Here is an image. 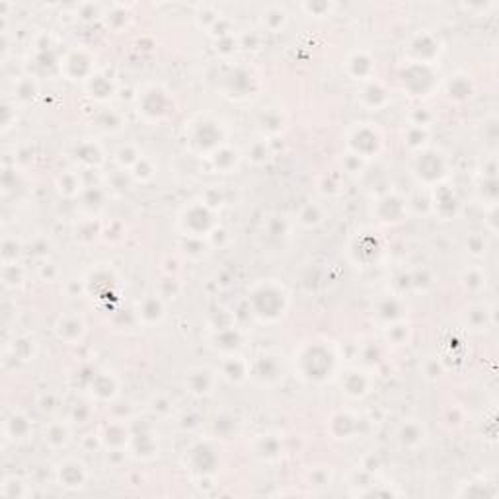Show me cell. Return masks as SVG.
Here are the masks:
<instances>
[{
    "label": "cell",
    "mask_w": 499,
    "mask_h": 499,
    "mask_svg": "<svg viewBox=\"0 0 499 499\" xmlns=\"http://www.w3.org/2000/svg\"><path fill=\"white\" fill-rule=\"evenodd\" d=\"M250 308L262 322H277L287 315L289 293L277 279H264L250 290Z\"/></svg>",
    "instance_id": "obj_1"
},
{
    "label": "cell",
    "mask_w": 499,
    "mask_h": 499,
    "mask_svg": "<svg viewBox=\"0 0 499 499\" xmlns=\"http://www.w3.org/2000/svg\"><path fill=\"white\" fill-rule=\"evenodd\" d=\"M295 363H297L300 379L312 382V384H322L334 377L338 357L334 353V349L326 346L324 341H312V344H306L298 351Z\"/></svg>",
    "instance_id": "obj_2"
},
{
    "label": "cell",
    "mask_w": 499,
    "mask_h": 499,
    "mask_svg": "<svg viewBox=\"0 0 499 499\" xmlns=\"http://www.w3.org/2000/svg\"><path fill=\"white\" fill-rule=\"evenodd\" d=\"M225 127L215 119H203L195 121L189 125L187 131V146L189 151L197 156H207L217 153L221 146H225Z\"/></svg>",
    "instance_id": "obj_3"
},
{
    "label": "cell",
    "mask_w": 499,
    "mask_h": 499,
    "mask_svg": "<svg viewBox=\"0 0 499 499\" xmlns=\"http://www.w3.org/2000/svg\"><path fill=\"white\" fill-rule=\"evenodd\" d=\"M177 225L187 238H201L215 230V217H213V211L205 207L203 203H192L180 213Z\"/></svg>",
    "instance_id": "obj_4"
},
{
    "label": "cell",
    "mask_w": 499,
    "mask_h": 499,
    "mask_svg": "<svg viewBox=\"0 0 499 499\" xmlns=\"http://www.w3.org/2000/svg\"><path fill=\"white\" fill-rule=\"evenodd\" d=\"M447 160L441 153L423 148L419 151L413 162V174L418 177L419 184L423 185H439L447 177Z\"/></svg>",
    "instance_id": "obj_5"
},
{
    "label": "cell",
    "mask_w": 499,
    "mask_h": 499,
    "mask_svg": "<svg viewBox=\"0 0 499 499\" xmlns=\"http://www.w3.org/2000/svg\"><path fill=\"white\" fill-rule=\"evenodd\" d=\"M404 88L410 92L411 96H427L437 84V74L433 73L431 65H418L410 63L402 73Z\"/></svg>",
    "instance_id": "obj_6"
},
{
    "label": "cell",
    "mask_w": 499,
    "mask_h": 499,
    "mask_svg": "<svg viewBox=\"0 0 499 499\" xmlns=\"http://www.w3.org/2000/svg\"><path fill=\"white\" fill-rule=\"evenodd\" d=\"M281 357L275 353H262L256 357V361L250 365V377L258 382L259 387H274L283 379Z\"/></svg>",
    "instance_id": "obj_7"
},
{
    "label": "cell",
    "mask_w": 499,
    "mask_h": 499,
    "mask_svg": "<svg viewBox=\"0 0 499 499\" xmlns=\"http://www.w3.org/2000/svg\"><path fill=\"white\" fill-rule=\"evenodd\" d=\"M170 112L168 92L160 86H148L139 96V113L146 121H160Z\"/></svg>",
    "instance_id": "obj_8"
},
{
    "label": "cell",
    "mask_w": 499,
    "mask_h": 499,
    "mask_svg": "<svg viewBox=\"0 0 499 499\" xmlns=\"http://www.w3.org/2000/svg\"><path fill=\"white\" fill-rule=\"evenodd\" d=\"M349 143V148H351V154L359 156V158H370L375 154L379 153L380 145H382V139H380V133L375 127L370 125H359L351 131V135L347 139Z\"/></svg>",
    "instance_id": "obj_9"
},
{
    "label": "cell",
    "mask_w": 499,
    "mask_h": 499,
    "mask_svg": "<svg viewBox=\"0 0 499 499\" xmlns=\"http://www.w3.org/2000/svg\"><path fill=\"white\" fill-rule=\"evenodd\" d=\"M441 53L439 47V40L435 37L433 33L419 32L418 35H413L411 41L408 43V57L410 63H418V65H433L435 59Z\"/></svg>",
    "instance_id": "obj_10"
},
{
    "label": "cell",
    "mask_w": 499,
    "mask_h": 499,
    "mask_svg": "<svg viewBox=\"0 0 499 499\" xmlns=\"http://www.w3.org/2000/svg\"><path fill=\"white\" fill-rule=\"evenodd\" d=\"M55 476L59 486L66 490H81L88 482V468L78 459H65L57 464Z\"/></svg>",
    "instance_id": "obj_11"
},
{
    "label": "cell",
    "mask_w": 499,
    "mask_h": 499,
    "mask_svg": "<svg viewBox=\"0 0 499 499\" xmlns=\"http://www.w3.org/2000/svg\"><path fill=\"white\" fill-rule=\"evenodd\" d=\"M349 254H351V259L355 264L369 266L372 262H377L380 254H382V244H380L377 234L361 233L359 236H355V240L351 242Z\"/></svg>",
    "instance_id": "obj_12"
},
{
    "label": "cell",
    "mask_w": 499,
    "mask_h": 499,
    "mask_svg": "<svg viewBox=\"0 0 499 499\" xmlns=\"http://www.w3.org/2000/svg\"><path fill=\"white\" fill-rule=\"evenodd\" d=\"M61 71L71 78V81H88L94 74V59L88 51L84 49H74L65 57L61 63Z\"/></svg>",
    "instance_id": "obj_13"
},
{
    "label": "cell",
    "mask_w": 499,
    "mask_h": 499,
    "mask_svg": "<svg viewBox=\"0 0 499 499\" xmlns=\"http://www.w3.org/2000/svg\"><path fill=\"white\" fill-rule=\"evenodd\" d=\"M189 466L199 476L213 474L218 466V452L211 443H197L189 451Z\"/></svg>",
    "instance_id": "obj_14"
},
{
    "label": "cell",
    "mask_w": 499,
    "mask_h": 499,
    "mask_svg": "<svg viewBox=\"0 0 499 499\" xmlns=\"http://www.w3.org/2000/svg\"><path fill=\"white\" fill-rule=\"evenodd\" d=\"M408 215V203L398 194H387L377 201V217L380 223L396 225Z\"/></svg>",
    "instance_id": "obj_15"
},
{
    "label": "cell",
    "mask_w": 499,
    "mask_h": 499,
    "mask_svg": "<svg viewBox=\"0 0 499 499\" xmlns=\"http://www.w3.org/2000/svg\"><path fill=\"white\" fill-rule=\"evenodd\" d=\"M431 207H433L437 217H441L443 221H451L459 213V197L454 194V189L449 187V185H435Z\"/></svg>",
    "instance_id": "obj_16"
},
{
    "label": "cell",
    "mask_w": 499,
    "mask_h": 499,
    "mask_svg": "<svg viewBox=\"0 0 499 499\" xmlns=\"http://www.w3.org/2000/svg\"><path fill=\"white\" fill-rule=\"evenodd\" d=\"M217 372H213L209 369H194L187 372V379H185V388L187 392L194 396H209L213 394V390L217 387Z\"/></svg>",
    "instance_id": "obj_17"
},
{
    "label": "cell",
    "mask_w": 499,
    "mask_h": 499,
    "mask_svg": "<svg viewBox=\"0 0 499 499\" xmlns=\"http://www.w3.org/2000/svg\"><path fill=\"white\" fill-rule=\"evenodd\" d=\"M218 377L225 379L226 382H230V384H240L246 379H250V363L240 355H226L223 363H221Z\"/></svg>",
    "instance_id": "obj_18"
},
{
    "label": "cell",
    "mask_w": 499,
    "mask_h": 499,
    "mask_svg": "<svg viewBox=\"0 0 499 499\" xmlns=\"http://www.w3.org/2000/svg\"><path fill=\"white\" fill-rule=\"evenodd\" d=\"M57 338L66 344H78L86 334V324L78 315H65L57 322Z\"/></svg>",
    "instance_id": "obj_19"
},
{
    "label": "cell",
    "mask_w": 499,
    "mask_h": 499,
    "mask_svg": "<svg viewBox=\"0 0 499 499\" xmlns=\"http://www.w3.org/2000/svg\"><path fill=\"white\" fill-rule=\"evenodd\" d=\"M341 392L349 396V398H353V400L365 398L370 392V377L365 370H349L341 380Z\"/></svg>",
    "instance_id": "obj_20"
},
{
    "label": "cell",
    "mask_w": 499,
    "mask_h": 499,
    "mask_svg": "<svg viewBox=\"0 0 499 499\" xmlns=\"http://www.w3.org/2000/svg\"><path fill=\"white\" fill-rule=\"evenodd\" d=\"M254 454H256L258 459L266 460V462L279 460L283 454L281 437L275 433L259 435L258 439L254 441Z\"/></svg>",
    "instance_id": "obj_21"
},
{
    "label": "cell",
    "mask_w": 499,
    "mask_h": 499,
    "mask_svg": "<svg viewBox=\"0 0 499 499\" xmlns=\"http://www.w3.org/2000/svg\"><path fill=\"white\" fill-rule=\"evenodd\" d=\"M131 451L139 459H153L158 454V439L151 429L143 427L137 433H131Z\"/></svg>",
    "instance_id": "obj_22"
},
{
    "label": "cell",
    "mask_w": 499,
    "mask_h": 499,
    "mask_svg": "<svg viewBox=\"0 0 499 499\" xmlns=\"http://www.w3.org/2000/svg\"><path fill=\"white\" fill-rule=\"evenodd\" d=\"M347 74L353 81H370L375 74V61L365 51H355L346 63Z\"/></svg>",
    "instance_id": "obj_23"
},
{
    "label": "cell",
    "mask_w": 499,
    "mask_h": 499,
    "mask_svg": "<svg viewBox=\"0 0 499 499\" xmlns=\"http://www.w3.org/2000/svg\"><path fill=\"white\" fill-rule=\"evenodd\" d=\"M90 390H92V394L96 396L98 400L110 402V400H113L115 396L119 394V384H117L115 377L110 375V372H98V375L92 377Z\"/></svg>",
    "instance_id": "obj_24"
},
{
    "label": "cell",
    "mask_w": 499,
    "mask_h": 499,
    "mask_svg": "<svg viewBox=\"0 0 499 499\" xmlns=\"http://www.w3.org/2000/svg\"><path fill=\"white\" fill-rule=\"evenodd\" d=\"M213 347L221 351V353L230 355L236 353L238 349L242 347V334L234 326H228V328H223V330L215 331V336L211 339Z\"/></svg>",
    "instance_id": "obj_25"
},
{
    "label": "cell",
    "mask_w": 499,
    "mask_h": 499,
    "mask_svg": "<svg viewBox=\"0 0 499 499\" xmlns=\"http://www.w3.org/2000/svg\"><path fill=\"white\" fill-rule=\"evenodd\" d=\"M226 92L233 96L246 98L250 96V92L254 88V76L244 71V69H234L233 73L226 76Z\"/></svg>",
    "instance_id": "obj_26"
},
{
    "label": "cell",
    "mask_w": 499,
    "mask_h": 499,
    "mask_svg": "<svg viewBox=\"0 0 499 499\" xmlns=\"http://www.w3.org/2000/svg\"><path fill=\"white\" fill-rule=\"evenodd\" d=\"M74 156H76V162L81 166H84V168H98V166L104 164V151L94 141L81 143V145L76 146V151H74Z\"/></svg>",
    "instance_id": "obj_27"
},
{
    "label": "cell",
    "mask_w": 499,
    "mask_h": 499,
    "mask_svg": "<svg viewBox=\"0 0 499 499\" xmlns=\"http://www.w3.org/2000/svg\"><path fill=\"white\" fill-rule=\"evenodd\" d=\"M259 20H262V25L266 28L267 32L279 33L289 22V12L281 4H269V6L262 10Z\"/></svg>",
    "instance_id": "obj_28"
},
{
    "label": "cell",
    "mask_w": 499,
    "mask_h": 499,
    "mask_svg": "<svg viewBox=\"0 0 499 499\" xmlns=\"http://www.w3.org/2000/svg\"><path fill=\"white\" fill-rule=\"evenodd\" d=\"M357 418L351 416L349 411H338L330 418V433L334 435V439H349L353 437L357 431Z\"/></svg>",
    "instance_id": "obj_29"
},
{
    "label": "cell",
    "mask_w": 499,
    "mask_h": 499,
    "mask_svg": "<svg viewBox=\"0 0 499 499\" xmlns=\"http://www.w3.org/2000/svg\"><path fill=\"white\" fill-rule=\"evenodd\" d=\"M390 102L387 88L380 84V82H369L361 92V104L365 107H369L372 112H379L384 105Z\"/></svg>",
    "instance_id": "obj_30"
},
{
    "label": "cell",
    "mask_w": 499,
    "mask_h": 499,
    "mask_svg": "<svg viewBox=\"0 0 499 499\" xmlns=\"http://www.w3.org/2000/svg\"><path fill=\"white\" fill-rule=\"evenodd\" d=\"M100 441L110 449H121V447L131 443V431L123 423H107L102 429Z\"/></svg>",
    "instance_id": "obj_31"
},
{
    "label": "cell",
    "mask_w": 499,
    "mask_h": 499,
    "mask_svg": "<svg viewBox=\"0 0 499 499\" xmlns=\"http://www.w3.org/2000/svg\"><path fill=\"white\" fill-rule=\"evenodd\" d=\"M139 320L146 326L158 324L164 318V305L158 297H146L139 303Z\"/></svg>",
    "instance_id": "obj_32"
},
{
    "label": "cell",
    "mask_w": 499,
    "mask_h": 499,
    "mask_svg": "<svg viewBox=\"0 0 499 499\" xmlns=\"http://www.w3.org/2000/svg\"><path fill=\"white\" fill-rule=\"evenodd\" d=\"M30 433H32V423L20 411H14L4 421V435H6V439H10V441H24Z\"/></svg>",
    "instance_id": "obj_33"
},
{
    "label": "cell",
    "mask_w": 499,
    "mask_h": 499,
    "mask_svg": "<svg viewBox=\"0 0 499 499\" xmlns=\"http://www.w3.org/2000/svg\"><path fill=\"white\" fill-rule=\"evenodd\" d=\"M377 318H379L380 322L384 324H394V322H400L404 316V303L400 300V298L396 297H387L382 298V300H379V305H377Z\"/></svg>",
    "instance_id": "obj_34"
},
{
    "label": "cell",
    "mask_w": 499,
    "mask_h": 499,
    "mask_svg": "<svg viewBox=\"0 0 499 499\" xmlns=\"http://www.w3.org/2000/svg\"><path fill=\"white\" fill-rule=\"evenodd\" d=\"M398 441L402 443V447L416 449L425 441V427L419 421H406L398 429Z\"/></svg>",
    "instance_id": "obj_35"
},
{
    "label": "cell",
    "mask_w": 499,
    "mask_h": 499,
    "mask_svg": "<svg viewBox=\"0 0 499 499\" xmlns=\"http://www.w3.org/2000/svg\"><path fill=\"white\" fill-rule=\"evenodd\" d=\"M209 160H211V166L217 170V172L226 174V172H233V170L238 166V162H240V154L236 153L234 148H230V146H221L217 153L211 154Z\"/></svg>",
    "instance_id": "obj_36"
},
{
    "label": "cell",
    "mask_w": 499,
    "mask_h": 499,
    "mask_svg": "<svg viewBox=\"0 0 499 499\" xmlns=\"http://www.w3.org/2000/svg\"><path fill=\"white\" fill-rule=\"evenodd\" d=\"M464 324L472 330H486L491 324V310L488 305H474L466 308Z\"/></svg>",
    "instance_id": "obj_37"
},
{
    "label": "cell",
    "mask_w": 499,
    "mask_h": 499,
    "mask_svg": "<svg viewBox=\"0 0 499 499\" xmlns=\"http://www.w3.org/2000/svg\"><path fill=\"white\" fill-rule=\"evenodd\" d=\"M86 86H88L90 96H94L96 100H107V98L113 96L115 92V86L110 78H105L102 74H92L88 81H86Z\"/></svg>",
    "instance_id": "obj_38"
},
{
    "label": "cell",
    "mask_w": 499,
    "mask_h": 499,
    "mask_svg": "<svg viewBox=\"0 0 499 499\" xmlns=\"http://www.w3.org/2000/svg\"><path fill=\"white\" fill-rule=\"evenodd\" d=\"M57 189H59V194L65 195V197H74V195H78L82 189L81 176H78L76 172L66 170V172H63V174L59 176V180H57Z\"/></svg>",
    "instance_id": "obj_39"
},
{
    "label": "cell",
    "mask_w": 499,
    "mask_h": 499,
    "mask_svg": "<svg viewBox=\"0 0 499 499\" xmlns=\"http://www.w3.org/2000/svg\"><path fill=\"white\" fill-rule=\"evenodd\" d=\"M69 427L65 423H51L45 431V443L51 447V449H63L69 443Z\"/></svg>",
    "instance_id": "obj_40"
},
{
    "label": "cell",
    "mask_w": 499,
    "mask_h": 499,
    "mask_svg": "<svg viewBox=\"0 0 499 499\" xmlns=\"http://www.w3.org/2000/svg\"><path fill=\"white\" fill-rule=\"evenodd\" d=\"M14 94H16L18 102H22V104L32 102L33 98L37 96V82L33 81V76L20 78L16 82V86H14Z\"/></svg>",
    "instance_id": "obj_41"
},
{
    "label": "cell",
    "mask_w": 499,
    "mask_h": 499,
    "mask_svg": "<svg viewBox=\"0 0 499 499\" xmlns=\"http://www.w3.org/2000/svg\"><path fill=\"white\" fill-rule=\"evenodd\" d=\"M427 139H429L427 127L410 125V129L406 131V135H404V143L410 146V148H413V151H423L427 145Z\"/></svg>",
    "instance_id": "obj_42"
},
{
    "label": "cell",
    "mask_w": 499,
    "mask_h": 499,
    "mask_svg": "<svg viewBox=\"0 0 499 499\" xmlns=\"http://www.w3.org/2000/svg\"><path fill=\"white\" fill-rule=\"evenodd\" d=\"M259 129L267 133V135H277L281 133L283 129V117L281 113L275 112V110H269V112L262 113L259 117Z\"/></svg>",
    "instance_id": "obj_43"
},
{
    "label": "cell",
    "mask_w": 499,
    "mask_h": 499,
    "mask_svg": "<svg viewBox=\"0 0 499 499\" xmlns=\"http://www.w3.org/2000/svg\"><path fill=\"white\" fill-rule=\"evenodd\" d=\"M121 125H123L121 115L117 112H112V110L102 112L96 119V127L104 131V133H117L121 129Z\"/></svg>",
    "instance_id": "obj_44"
},
{
    "label": "cell",
    "mask_w": 499,
    "mask_h": 499,
    "mask_svg": "<svg viewBox=\"0 0 499 499\" xmlns=\"http://www.w3.org/2000/svg\"><path fill=\"white\" fill-rule=\"evenodd\" d=\"M322 221H324V213L316 203H308V205H305L303 211H300V215H298V223L308 226V228L318 226Z\"/></svg>",
    "instance_id": "obj_45"
},
{
    "label": "cell",
    "mask_w": 499,
    "mask_h": 499,
    "mask_svg": "<svg viewBox=\"0 0 499 499\" xmlns=\"http://www.w3.org/2000/svg\"><path fill=\"white\" fill-rule=\"evenodd\" d=\"M486 274H483L482 269H476V267H470V269H466L464 274H462V277H460V281H462V285L466 287L468 290H480L486 287Z\"/></svg>",
    "instance_id": "obj_46"
},
{
    "label": "cell",
    "mask_w": 499,
    "mask_h": 499,
    "mask_svg": "<svg viewBox=\"0 0 499 499\" xmlns=\"http://www.w3.org/2000/svg\"><path fill=\"white\" fill-rule=\"evenodd\" d=\"M449 96L454 98V100H466L470 94H472V84L468 81L466 76H454L451 82H449Z\"/></svg>",
    "instance_id": "obj_47"
},
{
    "label": "cell",
    "mask_w": 499,
    "mask_h": 499,
    "mask_svg": "<svg viewBox=\"0 0 499 499\" xmlns=\"http://www.w3.org/2000/svg\"><path fill=\"white\" fill-rule=\"evenodd\" d=\"M238 419L234 418V416H218L215 421H213V429H215V433L221 435V437H233L236 431H238Z\"/></svg>",
    "instance_id": "obj_48"
},
{
    "label": "cell",
    "mask_w": 499,
    "mask_h": 499,
    "mask_svg": "<svg viewBox=\"0 0 499 499\" xmlns=\"http://www.w3.org/2000/svg\"><path fill=\"white\" fill-rule=\"evenodd\" d=\"M115 160H117V164H119L121 168H133L141 158H139V153L133 148V146L125 145V146H121L119 151H117Z\"/></svg>",
    "instance_id": "obj_49"
},
{
    "label": "cell",
    "mask_w": 499,
    "mask_h": 499,
    "mask_svg": "<svg viewBox=\"0 0 499 499\" xmlns=\"http://www.w3.org/2000/svg\"><path fill=\"white\" fill-rule=\"evenodd\" d=\"M331 480H334V474H331L330 466L312 468V470H310V476H308L310 486H316V488H326V486H330Z\"/></svg>",
    "instance_id": "obj_50"
},
{
    "label": "cell",
    "mask_w": 499,
    "mask_h": 499,
    "mask_svg": "<svg viewBox=\"0 0 499 499\" xmlns=\"http://www.w3.org/2000/svg\"><path fill=\"white\" fill-rule=\"evenodd\" d=\"M2 495L4 498H25L28 490L25 483H22L18 478H6L2 483Z\"/></svg>",
    "instance_id": "obj_51"
},
{
    "label": "cell",
    "mask_w": 499,
    "mask_h": 499,
    "mask_svg": "<svg viewBox=\"0 0 499 499\" xmlns=\"http://www.w3.org/2000/svg\"><path fill=\"white\" fill-rule=\"evenodd\" d=\"M18 256H20V244L16 242V238H4V242H2V262H4V266L16 264Z\"/></svg>",
    "instance_id": "obj_52"
},
{
    "label": "cell",
    "mask_w": 499,
    "mask_h": 499,
    "mask_svg": "<svg viewBox=\"0 0 499 499\" xmlns=\"http://www.w3.org/2000/svg\"><path fill=\"white\" fill-rule=\"evenodd\" d=\"M131 174H133V177L137 180V182H148V180H153V176H154V168H153V164L151 162L146 160V158H141V160L131 168Z\"/></svg>",
    "instance_id": "obj_53"
},
{
    "label": "cell",
    "mask_w": 499,
    "mask_h": 499,
    "mask_svg": "<svg viewBox=\"0 0 499 499\" xmlns=\"http://www.w3.org/2000/svg\"><path fill=\"white\" fill-rule=\"evenodd\" d=\"M334 8H336V4H331V2H306L303 4V10L310 16H330Z\"/></svg>",
    "instance_id": "obj_54"
},
{
    "label": "cell",
    "mask_w": 499,
    "mask_h": 499,
    "mask_svg": "<svg viewBox=\"0 0 499 499\" xmlns=\"http://www.w3.org/2000/svg\"><path fill=\"white\" fill-rule=\"evenodd\" d=\"M248 158L254 164H264L269 158V151H267L266 143H254V145L250 146Z\"/></svg>",
    "instance_id": "obj_55"
},
{
    "label": "cell",
    "mask_w": 499,
    "mask_h": 499,
    "mask_svg": "<svg viewBox=\"0 0 499 499\" xmlns=\"http://www.w3.org/2000/svg\"><path fill=\"white\" fill-rule=\"evenodd\" d=\"M236 49H238V43H236V40H234L230 33H228V35H223V37H218L217 40V51L221 53V55H225V57L234 55V53H236Z\"/></svg>",
    "instance_id": "obj_56"
},
{
    "label": "cell",
    "mask_w": 499,
    "mask_h": 499,
    "mask_svg": "<svg viewBox=\"0 0 499 499\" xmlns=\"http://www.w3.org/2000/svg\"><path fill=\"white\" fill-rule=\"evenodd\" d=\"M390 330H388V339L392 341V344H404L406 341V338H408V326H404V324H390L388 326Z\"/></svg>",
    "instance_id": "obj_57"
},
{
    "label": "cell",
    "mask_w": 499,
    "mask_h": 499,
    "mask_svg": "<svg viewBox=\"0 0 499 499\" xmlns=\"http://www.w3.org/2000/svg\"><path fill=\"white\" fill-rule=\"evenodd\" d=\"M223 203H225V197H223V194H221L218 189H207L205 195H203V205L209 207L211 211L221 207Z\"/></svg>",
    "instance_id": "obj_58"
},
{
    "label": "cell",
    "mask_w": 499,
    "mask_h": 499,
    "mask_svg": "<svg viewBox=\"0 0 499 499\" xmlns=\"http://www.w3.org/2000/svg\"><path fill=\"white\" fill-rule=\"evenodd\" d=\"M431 119H433V115L427 110H416L411 113V125H416V127H427Z\"/></svg>",
    "instance_id": "obj_59"
},
{
    "label": "cell",
    "mask_w": 499,
    "mask_h": 499,
    "mask_svg": "<svg viewBox=\"0 0 499 499\" xmlns=\"http://www.w3.org/2000/svg\"><path fill=\"white\" fill-rule=\"evenodd\" d=\"M92 416V410H90L86 404H76L73 410V419L74 421H78V423H84V421H88V418Z\"/></svg>",
    "instance_id": "obj_60"
},
{
    "label": "cell",
    "mask_w": 499,
    "mask_h": 499,
    "mask_svg": "<svg viewBox=\"0 0 499 499\" xmlns=\"http://www.w3.org/2000/svg\"><path fill=\"white\" fill-rule=\"evenodd\" d=\"M84 236H88V242L96 240L98 226H94V223H84V225L81 226V230L76 233V238H81V240H84Z\"/></svg>",
    "instance_id": "obj_61"
},
{
    "label": "cell",
    "mask_w": 499,
    "mask_h": 499,
    "mask_svg": "<svg viewBox=\"0 0 499 499\" xmlns=\"http://www.w3.org/2000/svg\"><path fill=\"white\" fill-rule=\"evenodd\" d=\"M468 248H470V252L472 254H476V256H480L482 252H486V240H483L482 236H478V234H474L470 240H468Z\"/></svg>",
    "instance_id": "obj_62"
}]
</instances>
